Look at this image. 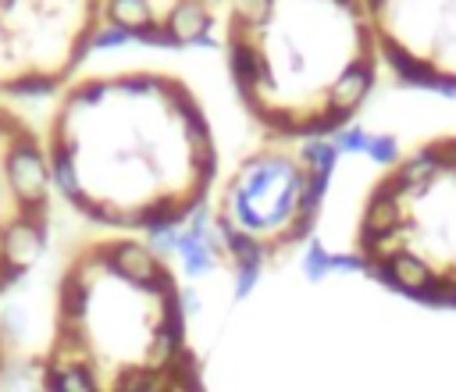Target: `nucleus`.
I'll return each instance as SVG.
<instances>
[{
  "label": "nucleus",
  "instance_id": "2f4dec72",
  "mask_svg": "<svg viewBox=\"0 0 456 392\" xmlns=\"http://www.w3.org/2000/svg\"><path fill=\"white\" fill-rule=\"evenodd\" d=\"M4 121H7V118H4V114H0V132H4V128H11V125H4Z\"/></svg>",
  "mask_w": 456,
  "mask_h": 392
},
{
  "label": "nucleus",
  "instance_id": "bb28decb",
  "mask_svg": "<svg viewBox=\"0 0 456 392\" xmlns=\"http://www.w3.org/2000/svg\"><path fill=\"white\" fill-rule=\"evenodd\" d=\"M132 39H142V43H153V46H167V43H175V36H171V29L164 25V21H150L142 32H135Z\"/></svg>",
  "mask_w": 456,
  "mask_h": 392
},
{
  "label": "nucleus",
  "instance_id": "20e7f679",
  "mask_svg": "<svg viewBox=\"0 0 456 392\" xmlns=\"http://www.w3.org/2000/svg\"><path fill=\"white\" fill-rule=\"evenodd\" d=\"M399 196H403V189H399L395 178H388L385 185L374 189V196H370V203H367V217H363V239L395 232L399 214H403V210H399Z\"/></svg>",
  "mask_w": 456,
  "mask_h": 392
},
{
  "label": "nucleus",
  "instance_id": "aec40b11",
  "mask_svg": "<svg viewBox=\"0 0 456 392\" xmlns=\"http://www.w3.org/2000/svg\"><path fill=\"white\" fill-rule=\"evenodd\" d=\"M324 185H328V178H321V175H306L303 178V189H299V210L303 214H314L317 210V203L324 196Z\"/></svg>",
  "mask_w": 456,
  "mask_h": 392
},
{
  "label": "nucleus",
  "instance_id": "c756f323",
  "mask_svg": "<svg viewBox=\"0 0 456 392\" xmlns=\"http://www.w3.org/2000/svg\"><path fill=\"white\" fill-rule=\"evenodd\" d=\"M367 4H370V11H381L385 7V0H367Z\"/></svg>",
  "mask_w": 456,
  "mask_h": 392
},
{
  "label": "nucleus",
  "instance_id": "7ed1b4c3",
  "mask_svg": "<svg viewBox=\"0 0 456 392\" xmlns=\"http://www.w3.org/2000/svg\"><path fill=\"white\" fill-rule=\"evenodd\" d=\"M46 249V225L32 221V217H7L0 225V264L11 271H28Z\"/></svg>",
  "mask_w": 456,
  "mask_h": 392
},
{
  "label": "nucleus",
  "instance_id": "5701e85b",
  "mask_svg": "<svg viewBox=\"0 0 456 392\" xmlns=\"http://www.w3.org/2000/svg\"><path fill=\"white\" fill-rule=\"evenodd\" d=\"M25 324H28V317H25V310L21 306H4L0 310V331L4 335H11V339H21L25 335Z\"/></svg>",
  "mask_w": 456,
  "mask_h": 392
},
{
  "label": "nucleus",
  "instance_id": "6ab92c4d",
  "mask_svg": "<svg viewBox=\"0 0 456 392\" xmlns=\"http://www.w3.org/2000/svg\"><path fill=\"white\" fill-rule=\"evenodd\" d=\"M114 89L128 93V96H142V93H164L167 86L160 78H153V75H128V78H118Z\"/></svg>",
  "mask_w": 456,
  "mask_h": 392
},
{
  "label": "nucleus",
  "instance_id": "b1692460",
  "mask_svg": "<svg viewBox=\"0 0 456 392\" xmlns=\"http://www.w3.org/2000/svg\"><path fill=\"white\" fill-rule=\"evenodd\" d=\"M132 36L125 32V29H118V25H103V29H96L93 36H89V46H96V50H107V46H121V43H128Z\"/></svg>",
  "mask_w": 456,
  "mask_h": 392
},
{
  "label": "nucleus",
  "instance_id": "6e6552de",
  "mask_svg": "<svg viewBox=\"0 0 456 392\" xmlns=\"http://www.w3.org/2000/svg\"><path fill=\"white\" fill-rule=\"evenodd\" d=\"M370 78H374V75H370V64H367V61H353V64L335 78V86H331V93H328V107L349 114V110L367 96Z\"/></svg>",
  "mask_w": 456,
  "mask_h": 392
},
{
  "label": "nucleus",
  "instance_id": "473e14b6",
  "mask_svg": "<svg viewBox=\"0 0 456 392\" xmlns=\"http://www.w3.org/2000/svg\"><path fill=\"white\" fill-rule=\"evenodd\" d=\"M11 4H14V0H0V7H11Z\"/></svg>",
  "mask_w": 456,
  "mask_h": 392
},
{
  "label": "nucleus",
  "instance_id": "2eb2a0df",
  "mask_svg": "<svg viewBox=\"0 0 456 392\" xmlns=\"http://www.w3.org/2000/svg\"><path fill=\"white\" fill-rule=\"evenodd\" d=\"M175 249L182 253V260H185V267H189L192 274L210 271L214 260H217V253H214V249L207 246V239L196 235V232H178V246H175Z\"/></svg>",
  "mask_w": 456,
  "mask_h": 392
},
{
  "label": "nucleus",
  "instance_id": "dca6fc26",
  "mask_svg": "<svg viewBox=\"0 0 456 392\" xmlns=\"http://www.w3.org/2000/svg\"><path fill=\"white\" fill-rule=\"evenodd\" d=\"M335 146L331 143H306L303 146V164H306V175H321L328 178L331 167H335Z\"/></svg>",
  "mask_w": 456,
  "mask_h": 392
},
{
  "label": "nucleus",
  "instance_id": "f3484780",
  "mask_svg": "<svg viewBox=\"0 0 456 392\" xmlns=\"http://www.w3.org/2000/svg\"><path fill=\"white\" fill-rule=\"evenodd\" d=\"M53 86H57V78L53 75H43V71H25V75H18V78L7 82V89L18 93V96H43Z\"/></svg>",
  "mask_w": 456,
  "mask_h": 392
},
{
  "label": "nucleus",
  "instance_id": "423d86ee",
  "mask_svg": "<svg viewBox=\"0 0 456 392\" xmlns=\"http://www.w3.org/2000/svg\"><path fill=\"white\" fill-rule=\"evenodd\" d=\"M164 25L171 29L175 43H203L210 29V11L203 7V0H178Z\"/></svg>",
  "mask_w": 456,
  "mask_h": 392
},
{
  "label": "nucleus",
  "instance_id": "72a5a7b5",
  "mask_svg": "<svg viewBox=\"0 0 456 392\" xmlns=\"http://www.w3.org/2000/svg\"><path fill=\"white\" fill-rule=\"evenodd\" d=\"M32 392H50V388H32Z\"/></svg>",
  "mask_w": 456,
  "mask_h": 392
},
{
  "label": "nucleus",
  "instance_id": "393cba45",
  "mask_svg": "<svg viewBox=\"0 0 456 392\" xmlns=\"http://www.w3.org/2000/svg\"><path fill=\"white\" fill-rule=\"evenodd\" d=\"M367 143H370L367 132H360V128H338L331 146L342 150V153H353V150H367Z\"/></svg>",
  "mask_w": 456,
  "mask_h": 392
},
{
  "label": "nucleus",
  "instance_id": "ddd939ff",
  "mask_svg": "<svg viewBox=\"0 0 456 392\" xmlns=\"http://www.w3.org/2000/svg\"><path fill=\"white\" fill-rule=\"evenodd\" d=\"M86 310H89V282H86V274L75 267V271L61 282V321H64L68 328H75V324L86 317Z\"/></svg>",
  "mask_w": 456,
  "mask_h": 392
},
{
  "label": "nucleus",
  "instance_id": "4468645a",
  "mask_svg": "<svg viewBox=\"0 0 456 392\" xmlns=\"http://www.w3.org/2000/svg\"><path fill=\"white\" fill-rule=\"evenodd\" d=\"M103 11H107V25H118V29H125L128 36L142 32V29L153 21L150 0H107Z\"/></svg>",
  "mask_w": 456,
  "mask_h": 392
},
{
  "label": "nucleus",
  "instance_id": "cd10ccee",
  "mask_svg": "<svg viewBox=\"0 0 456 392\" xmlns=\"http://www.w3.org/2000/svg\"><path fill=\"white\" fill-rule=\"evenodd\" d=\"M431 150H435V157H438V164H442V167H456V139L435 143Z\"/></svg>",
  "mask_w": 456,
  "mask_h": 392
},
{
  "label": "nucleus",
  "instance_id": "412c9836",
  "mask_svg": "<svg viewBox=\"0 0 456 392\" xmlns=\"http://www.w3.org/2000/svg\"><path fill=\"white\" fill-rule=\"evenodd\" d=\"M303 267H306V274L310 278H324L328 271H331V253L314 239L310 246H306V257H303Z\"/></svg>",
  "mask_w": 456,
  "mask_h": 392
},
{
  "label": "nucleus",
  "instance_id": "4be33fe9",
  "mask_svg": "<svg viewBox=\"0 0 456 392\" xmlns=\"http://www.w3.org/2000/svg\"><path fill=\"white\" fill-rule=\"evenodd\" d=\"M110 89H114L110 82H86V86H78V89L71 93L68 107H71V110H75V107H93V103H100L103 93H110Z\"/></svg>",
  "mask_w": 456,
  "mask_h": 392
},
{
  "label": "nucleus",
  "instance_id": "7c9ffc66",
  "mask_svg": "<svg viewBox=\"0 0 456 392\" xmlns=\"http://www.w3.org/2000/svg\"><path fill=\"white\" fill-rule=\"evenodd\" d=\"M335 4H346L349 11H356V4H353V0H335Z\"/></svg>",
  "mask_w": 456,
  "mask_h": 392
},
{
  "label": "nucleus",
  "instance_id": "a211bd4d",
  "mask_svg": "<svg viewBox=\"0 0 456 392\" xmlns=\"http://www.w3.org/2000/svg\"><path fill=\"white\" fill-rule=\"evenodd\" d=\"M271 4L274 0H235V21L242 29H256L271 18Z\"/></svg>",
  "mask_w": 456,
  "mask_h": 392
},
{
  "label": "nucleus",
  "instance_id": "f8f14e48",
  "mask_svg": "<svg viewBox=\"0 0 456 392\" xmlns=\"http://www.w3.org/2000/svg\"><path fill=\"white\" fill-rule=\"evenodd\" d=\"M442 171V164H438V157H435V150H420L417 157H410L392 178L399 182V189L403 192H424L428 189V182L435 178Z\"/></svg>",
  "mask_w": 456,
  "mask_h": 392
},
{
  "label": "nucleus",
  "instance_id": "f03ea898",
  "mask_svg": "<svg viewBox=\"0 0 456 392\" xmlns=\"http://www.w3.org/2000/svg\"><path fill=\"white\" fill-rule=\"evenodd\" d=\"M93 257L100 260V267H107L110 274L125 278V282L135 285V289H146V292H153V296L175 292V278H171L167 267L153 257V249L142 246V242L121 239V242H110V246H96Z\"/></svg>",
  "mask_w": 456,
  "mask_h": 392
},
{
  "label": "nucleus",
  "instance_id": "1a4fd4ad",
  "mask_svg": "<svg viewBox=\"0 0 456 392\" xmlns=\"http://www.w3.org/2000/svg\"><path fill=\"white\" fill-rule=\"evenodd\" d=\"M50 182L68 196V200H78L82 196V182H78V167H75V143L68 135H57L50 153Z\"/></svg>",
  "mask_w": 456,
  "mask_h": 392
},
{
  "label": "nucleus",
  "instance_id": "39448f33",
  "mask_svg": "<svg viewBox=\"0 0 456 392\" xmlns=\"http://www.w3.org/2000/svg\"><path fill=\"white\" fill-rule=\"evenodd\" d=\"M43 388L50 392H100L96 374L86 360H50L43 367Z\"/></svg>",
  "mask_w": 456,
  "mask_h": 392
},
{
  "label": "nucleus",
  "instance_id": "c85d7f7f",
  "mask_svg": "<svg viewBox=\"0 0 456 392\" xmlns=\"http://www.w3.org/2000/svg\"><path fill=\"white\" fill-rule=\"evenodd\" d=\"M256 274H260V267H239V278H235V296H246V292L256 285Z\"/></svg>",
  "mask_w": 456,
  "mask_h": 392
},
{
  "label": "nucleus",
  "instance_id": "0eeeda50",
  "mask_svg": "<svg viewBox=\"0 0 456 392\" xmlns=\"http://www.w3.org/2000/svg\"><path fill=\"white\" fill-rule=\"evenodd\" d=\"M228 64H232V75H235V82H239L242 93H253L256 86L267 82V64H264V57H260L256 46H253L249 39H242V36H235V39L228 43Z\"/></svg>",
  "mask_w": 456,
  "mask_h": 392
},
{
  "label": "nucleus",
  "instance_id": "9b49d317",
  "mask_svg": "<svg viewBox=\"0 0 456 392\" xmlns=\"http://www.w3.org/2000/svg\"><path fill=\"white\" fill-rule=\"evenodd\" d=\"M381 46H385V57L392 61V68H395V75L403 78V82H410V86H431L435 89V82H438V75L442 71H435L431 64H424V61H417L406 46H399L395 39H381Z\"/></svg>",
  "mask_w": 456,
  "mask_h": 392
},
{
  "label": "nucleus",
  "instance_id": "f257e3e1",
  "mask_svg": "<svg viewBox=\"0 0 456 392\" xmlns=\"http://www.w3.org/2000/svg\"><path fill=\"white\" fill-rule=\"evenodd\" d=\"M18 125V121H14ZM11 125V143L4 150V182L18 203L21 217L46 221V203H50V160L43 146L36 143L32 132Z\"/></svg>",
  "mask_w": 456,
  "mask_h": 392
},
{
  "label": "nucleus",
  "instance_id": "9d476101",
  "mask_svg": "<svg viewBox=\"0 0 456 392\" xmlns=\"http://www.w3.org/2000/svg\"><path fill=\"white\" fill-rule=\"evenodd\" d=\"M388 274H392V285H399L403 292H413V296H420L431 285V278H435V271L417 253H410V249H399L388 260Z\"/></svg>",
  "mask_w": 456,
  "mask_h": 392
},
{
  "label": "nucleus",
  "instance_id": "a878e982",
  "mask_svg": "<svg viewBox=\"0 0 456 392\" xmlns=\"http://www.w3.org/2000/svg\"><path fill=\"white\" fill-rule=\"evenodd\" d=\"M367 153H370L378 164H392V160L399 157V146H395V139H392V135H370Z\"/></svg>",
  "mask_w": 456,
  "mask_h": 392
}]
</instances>
